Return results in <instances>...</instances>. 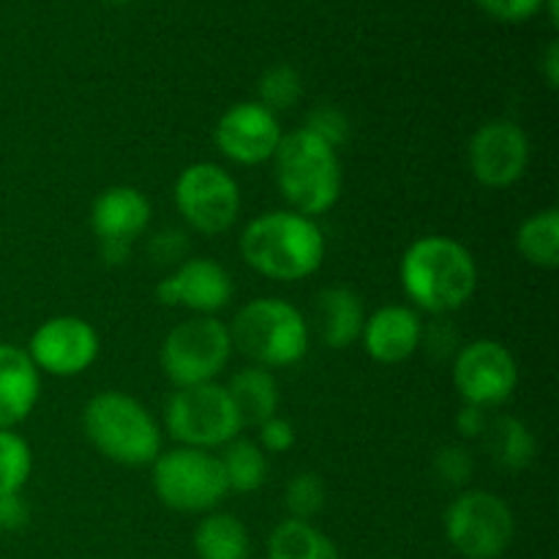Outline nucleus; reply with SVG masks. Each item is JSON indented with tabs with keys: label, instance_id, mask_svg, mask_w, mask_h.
<instances>
[{
	"label": "nucleus",
	"instance_id": "1",
	"mask_svg": "<svg viewBox=\"0 0 559 559\" xmlns=\"http://www.w3.org/2000/svg\"><path fill=\"white\" fill-rule=\"evenodd\" d=\"M240 254L260 276L300 282L320 271L325 260V235L314 218L295 211H271L243 229Z\"/></svg>",
	"mask_w": 559,
	"mask_h": 559
},
{
	"label": "nucleus",
	"instance_id": "2",
	"mask_svg": "<svg viewBox=\"0 0 559 559\" xmlns=\"http://www.w3.org/2000/svg\"><path fill=\"white\" fill-rule=\"evenodd\" d=\"M399 276L407 298L431 314L462 309L478 289V265L473 254L445 235L415 240L404 251Z\"/></svg>",
	"mask_w": 559,
	"mask_h": 559
},
{
	"label": "nucleus",
	"instance_id": "3",
	"mask_svg": "<svg viewBox=\"0 0 559 559\" xmlns=\"http://www.w3.org/2000/svg\"><path fill=\"white\" fill-rule=\"evenodd\" d=\"M273 178L284 200L300 216H322L342 197V162L336 147L306 129L282 136L273 153Z\"/></svg>",
	"mask_w": 559,
	"mask_h": 559
},
{
	"label": "nucleus",
	"instance_id": "4",
	"mask_svg": "<svg viewBox=\"0 0 559 559\" xmlns=\"http://www.w3.org/2000/svg\"><path fill=\"white\" fill-rule=\"evenodd\" d=\"M87 440L102 456L123 467H147L162 456V431L136 399L104 391L87 402L82 415Z\"/></svg>",
	"mask_w": 559,
	"mask_h": 559
},
{
	"label": "nucleus",
	"instance_id": "5",
	"mask_svg": "<svg viewBox=\"0 0 559 559\" xmlns=\"http://www.w3.org/2000/svg\"><path fill=\"white\" fill-rule=\"evenodd\" d=\"M233 347L260 369H287L309 353L306 317L282 298H257L235 314L229 328Z\"/></svg>",
	"mask_w": 559,
	"mask_h": 559
},
{
	"label": "nucleus",
	"instance_id": "6",
	"mask_svg": "<svg viewBox=\"0 0 559 559\" xmlns=\"http://www.w3.org/2000/svg\"><path fill=\"white\" fill-rule=\"evenodd\" d=\"M167 431L173 440L183 448H207L227 445L238 440L243 420L229 399L227 388L216 382H202V385L178 388L169 396L164 409Z\"/></svg>",
	"mask_w": 559,
	"mask_h": 559
},
{
	"label": "nucleus",
	"instance_id": "7",
	"mask_svg": "<svg viewBox=\"0 0 559 559\" xmlns=\"http://www.w3.org/2000/svg\"><path fill=\"white\" fill-rule=\"evenodd\" d=\"M153 489L167 508L180 513H211L229 486L218 456L200 448H175L153 462Z\"/></svg>",
	"mask_w": 559,
	"mask_h": 559
},
{
	"label": "nucleus",
	"instance_id": "8",
	"mask_svg": "<svg viewBox=\"0 0 559 559\" xmlns=\"http://www.w3.org/2000/svg\"><path fill=\"white\" fill-rule=\"evenodd\" d=\"M516 519L502 497L462 491L445 511V538L464 559H500L513 544Z\"/></svg>",
	"mask_w": 559,
	"mask_h": 559
},
{
	"label": "nucleus",
	"instance_id": "9",
	"mask_svg": "<svg viewBox=\"0 0 559 559\" xmlns=\"http://www.w3.org/2000/svg\"><path fill=\"white\" fill-rule=\"evenodd\" d=\"M233 355L229 328L216 317H194L167 333L162 344V371L178 388L213 382Z\"/></svg>",
	"mask_w": 559,
	"mask_h": 559
},
{
	"label": "nucleus",
	"instance_id": "10",
	"mask_svg": "<svg viewBox=\"0 0 559 559\" xmlns=\"http://www.w3.org/2000/svg\"><path fill=\"white\" fill-rule=\"evenodd\" d=\"M175 205L194 233L224 235L238 222V180L218 164L197 162L175 180Z\"/></svg>",
	"mask_w": 559,
	"mask_h": 559
},
{
	"label": "nucleus",
	"instance_id": "11",
	"mask_svg": "<svg viewBox=\"0 0 559 559\" xmlns=\"http://www.w3.org/2000/svg\"><path fill=\"white\" fill-rule=\"evenodd\" d=\"M453 382H456L464 404L480 409L500 407L516 391V358L506 344L495 342V338H478L473 344H464L456 353Z\"/></svg>",
	"mask_w": 559,
	"mask_h": 559
},
{
	"label": "nucleus",
	"instance_id": "12",
	"mask_svg": "<svg viewBox=\"0 0 559 559\" xmlns=\"http://www.w3.org/2000/svg\"><path fill=\"white\" fill-rule=\"evenodd\" d=\"M27 355L38 371L55 377H76L98 358V333L82 317H52L31 336Z\"/></svg>",
	"mask_w": 559,
	"mask_h": 559
},
{
	"label": "nucleus",
	"instance_id": "13",
	"mask_svg": "<svg viewBox=\"0 0 559 559\" xmlns=\"http://www.w3.org/2000/svg\"><path fill=\"white\" fill-rule=\"evenodd\" d=\"M530 164V140L513 120H489L469 140V169L489 189H508Z\"/></svg>",
	"mask_w": 559,
	"mask_h": 559
},
{
	"label": "nucleus",
	"instance_id": "14",
	"mask_svg": "<svg viewBox=\"0 0 559 559\" xmlns=\"http://www.w3.org/2000/svg\"><path fill=\"white\" fill-rule=\"evenodd\" d=\"M278 118L257 102H240L229 107L216 123V147L235 164H262L273 158L282 142Z\"/></svg>",
	"mask_w": 559,
	"mask_h": 559
},
{
	"label": "nucleus",
	"instance_id": "15",
	"mask_svg": "<svg viewBox=\"0 0 559 559\" xmlns=\"http://www.w3.org/2000/svg\"><path fill=\"white\" fill-rule=\"evenodd\" d=\"M233 278L207 257L183 260L169 276H164L156 287V298L162 306H183L200 317H213L233 300Z\"/></svg>",
	"mask_w": 559,
	"mask_h": 559
},
{
	"label": "nucleus",
	"instance_id": "16",
	"mask_svg": "<svg viewBox=\"0 0 559 559\" xmlns=\"http://www.w3.org/2000/svg\"><path fill=\"white\" fill-rule=\"evenodd\" d=\"M151 222V202L134 186H109L93 200L91 227L98 243H134Z\"/></svg>",
	"mask_w": 559,
	"mask_h": 559
},
{
	"label": "nucleus",
	"instance_id": "17",
	"mask_svg": "<svg viewBox=\"0 0 559 559\" xmlns=\"http://www.w3.org/2000/svg\"><path fill=\"white\" fill-rule=\"evenodd\" d=\"M424 322L407 306H382L364 322V347L371 360L385 366L404 364L420 347Z\"/></svg>",
	"mask_w": 559,
	"mask_h": 559
},
{
	"label": "nucleus",
	"instance_id": "18",
	"mask_svg": "<svg viewBox=\"0 0 559 559\" xmlns=\"http://www.w3.org/2000/svg\"><path fill=\"white\" fill-rule=\"evenodd\" d=\"M41 391V374L25 349L0 344V429L22 424L33 413Z\"/></svg>",
	"mask_w": 559,
	"mask_h": 559
},
{
	"label": "nucleus",
	"instance_id": "19",
	"mask_svg": "<svg viewBox=\"0 0 559 559\" xmlns=\"http://www.w3.org/2000/svg\"><path fill=\"white\" fill-rule=\"evenodd\" d=\"M314 309L325 347L347 349L364 333V304L349 287H325L314 298Z\"/></svg>",
	"mask_w": 559,
	"mask_h": 559
},
{
	"label": "nucleus",
	"instance_id": "20",
	"mask_svg": "<svg viewBox=\"0 0 559 559\" xmlns=\"http://www.w3.org/2000/svg\"><path fill=\"white\" fill-rule=\"evenodd\" d=\"M229 399L238 409L243 426H262L278 409V382L276 377L260 366L240 369L227 385Z\"/></svg>",
	"mask_w": 559,
	"mask_h": 559
},
{
	"label": "nucleus",
	"instance_id": "21",
	"mask_svg": "<svg viewBox=\"0 0 559 559\" xmlns=\"http://www.w3.org/2000/svg\"><path fill=\"white\" fill-rule=\"evenodd\" d=\"M265 559H342V551L311 522L287 519L267 538Z\"/></svg>",
	"mask_w": 559,
	"mask_h": 559
},
{
	"label": "nucleus",
	"instance_id": "22",
	"mask_svg": "<svg viewBox=\"0 0 559 559\" xmlns=\"http://www.w3.org/2000/svg\"><path fill=\"white\" fill-rule=\"evenodd\" d=\"M194 551L200 559H246L249 533L229 513H207L194 533Z\"/></svg>",
	"mask_w": 559,
	"mask_h": 559
},
{
	"label": "nucleus",
	"instance_id": "23",
	"mask_svg": "<svg viewBox=\"0 0 559 559\" xmlns=\"http://www.w3.org/2000/svg\"><path fill=\"white\" fill-rule=\"evenodd\" d=\"M486 448H489L491 459L500 467L513 469V473L527 469L533 464L535 453H538V442H535L533 431L527 429V424L511 418V415H502L495 424H489V429H486Z\"/></svg>",
	"mask_w": 559,
	"mask_h": 559
},
{
	"label": "nucleus",
	"instance_id": "24",
	"mask_svg": "<svg viewBox=\"0 0 559 559\" xmlns=\"http://www.w3.org/2000/svg\"><path fill=\"white\" fill-rule=\"evenodd\" d=\"M516 249L530 265L535 267H557L559 265V211L546 207V211L533 213L524 218L516 233Z\"/></svg>",
	"mask_w": 559,
	"mask_h": 559
},
{
	"label": "nucleus",
	"instance_id": "25",
	"mask_svg": "<svg viewBox=\"0 0 559 559\" xmlns=\"http://www.w3.org/2000/svg\"><path fill=\"white\" fill-rule=\"evenodd\" d=\"M218 462H222L229 491H238V495L257 491L267 478L265 453H262V448L254 445L251 440L227 442Z\"/></svg>",
	"mask_w": 559,
	"mask_h": 559
},
{
	"label": "nucleus",
	"instance_id": "26",
	"mask_svg": "<svg viewBox=\"0 0 559 559\" xmlns=\"http://www.w3.org/2000/svg\"><path fill=\"white\" fill-rule=\"evenodd\" d=\"M33 469L31 445L11 429H0V495H20Z\"/></svg>",
	"mask_w": 559,
	"mask_h": 559
},
{
	"label": "nucleus",
	"instance_id": "27",
	"mask_svg": "<svg viewBox=\"0 0 559 559\" xmlns=\"http://www.w3.org/2000/svg\"><path fill=\"white\" fill-rule=\"evenodd\" d=\"M257 93H260V102L257 104H262V107L271 109V112L276 115L298 102L300 93H304V80H300V74L293 66L278 63L271 66V69L260 76Z\"/></svg>",
	"mask_w": 559,
	"mask_h": 559
},
{
	"label": "nucleus",
	"instance_id": "28",
	"mask_svg": "<svg viewBox=\"0 0 559 559\" xmlns=\"http://www.w3.org/2000/svg\"><path fill=\"white\" fill-rule=\"evenodd\" d=\"M284 506H287L289 519L298 522H311L317 513L325 508V484L317 473H298L287 484L284 491Z\"/></svg>",
	"mask_w": 559,
	"mask_h": 559
},
{
	"label": "nucleus",
	"instance_id": "29",
	"mask_svg": "<svg viewBox=\"0 0 559 559\" xmlns=\"http://www.w3.org/2000/svg\"><path fill=\"white\" fill-rule=\"evenodd\" d=\"M475 462L469 456L467 448L462 445H445L435 453V475L440 478L442 486L448 489H459V486H467V480L473 478Z\"/></svg>",
	"mask_w": 559,
	"mask_h": 559
},
{
	"label": "nucleus",
	"instance_id": "30",
	"mask_svg": "<svg viewBox=\"0 0 559 559\" xmlns=\"http://www.w3.org/2000/svg\"><path fill=\"white\" fill-rule=\"evenodd\" d=\"M304 129L309 134L320 136L322 142H328L331 147L344 145L349 140V118L336 107H317L306 115Z\"/></svg>",
	"mask_w": 559,
	"mask_h": 559
},
{
	"label": "nucleus",
	"instance_id": "31",
	"mask_svg": "<svg viewBox=\"0 0 559 559\" xmlns=\"http://www.w3.org/2000/svg\"><path fill=\"white\" fill-rule=\"evenodd\" d=\"M186 251H189V238L180 229H162V233L153 235L151 246H147V254L156 265L178 267L183 262Z\"/></svg>",
	"mask_w": 559,
	"mask_h": 559
},
{
	"label": "nucleus",
	"instance_id": "32",
	"mask_svg": "<svg viewBox=\"0 0 559 559\" xmlns=\"http://www.w3.org/2000/svg\"><path fill=\"white\" fill-rule=\"evenodd\" d=\"M480 9L502 22H524L538 14L544 0H478Z\"/></svg>",
	"mask_w": 559,
	"mask_h": 559
},
{
	"label": "nucleus",
	"instance_id": "33",
	"mask_svg": "<svg viewBox=\"0 0 559 559\" xmlns=\"http://www.w3.org/2000/svg\"><path fill=\"white\" fill-rule=\"evenodd\" d=\"M260 442H262V448L271 453L293 451V445H295L293 424L284 418H278V415H273L271 420H265V424L260 426Z\"/></svg>",
	"mask_w": 559,
	"mask_h": 559
},
{
	"label": "nucleus",
	"instance_id": "34",
	"mask_svg": "<svg viewBox=\"0 0 559 559\" xmlns=\"http://www.w3.org/2000/svg\"><path fill=\"white\" fill-rule=\"evenodd\" d=\"M31 522V508L22 495H0V533H20Z\"/></svg>",
	"mask_w": 559,
	"mask_h": 559
},
{
	"label": "nucleus",
	"instance_id": "35",
	"mask_svg": "<svg viewBox=\"0 0 559 559\" xmlns=\"http://www.w3.org/2000/svg\"><path fill=\"white\" fill-rule=\"evenodd\" d=\"M424 342H426V349H429L431 358H437V360L451 358L459 347L456 331H453L451 325H445V322H437V325H431L429 333H424V336H420V344Z\"/></svg>",
	"mask_w": 559,
	"mask_h": 559
},
{
	"label": "nucleus",
	"instance_id": "36",
	"mask_svg": "<svg viewBox=\"0 0 559 559\" xmlns=\"http://www.w3.org/2000/svg\"><path fill=\"white\" fill-rule=\"evenodd\" d=\"M489 429V418H486V409L473 407V404H464L456 415V431L464 440H475V437H484Z\"/></svg>",
	"mask_w": 559,
	"mask_h": 559
},
{
	"label": "nucleus",
	"instance_id": "37",
	"mask_svg": "<svg viewBox=\"0 0 559 559\" xmlns=\"http://www.w3.org/2000/svg\"><path fill=\"white\" fill-rule=\"evenodd\" d=\"M102 260L107 265H126L131 260V243H102Z\"/></svg>",
	"mask_w": 559,
	"mask_h": 559
},
{
	"label": "nucleus",
	"instance_id": "38",
	"mask_svg": "<svg viewBox=\"0 0 559 559\" xmlns=\"http://www.w3.org/2000/svg\"><path fill=\"white\" fill-rule=\"evenodd\" d=\"M544 69H546V80H549V87H557L559 85V44L557 41L549 44Z\"/></svg>",
	"mask_w": 559,
	"mask_h": 559
},
{
	"label": "nucleus",
	"instance_id": "39",
	"mask_svg": "<svg viewBox=\"0 0 559 559\" xmlns=\"http://www.w3.org/2000/svg\"><path fill=\"white\" fill-rule=\"evenodd\" d=\"M557 5H559V0H549V14H551V22H555V25L559 22V9H557Z\"/></svg>",
	"mask_w": 559,
	"mask_h": 559
},
{
	"label": "nucleus",
	"instance_id": "40",
	"mask_svg": "<svg viewBox=\"0 0 559 559\" xmlns=\"http://www.w3.org/2000/svg\"><path fill=\"white\" fill-rule=\"evenodd\" d=\"M109 3H126V0H109Z\"/></svg>",
	"mask_w": 559,
	"mask_h": 559
},
{
	"label": "nucleus",
	"instance_id": "41",
	"mask_svg": "<svg viewBox=\"0 0 559 559\" xmlns=\"http://www.w3.org/2000/svg\"><path fill=\"white\" fill-rule=\"evenodd\" d=\"M246 559H265V557H246Z\"/></svg>",
	"mask_w": 559,
	"mask_h": 559
}]
</instances>
